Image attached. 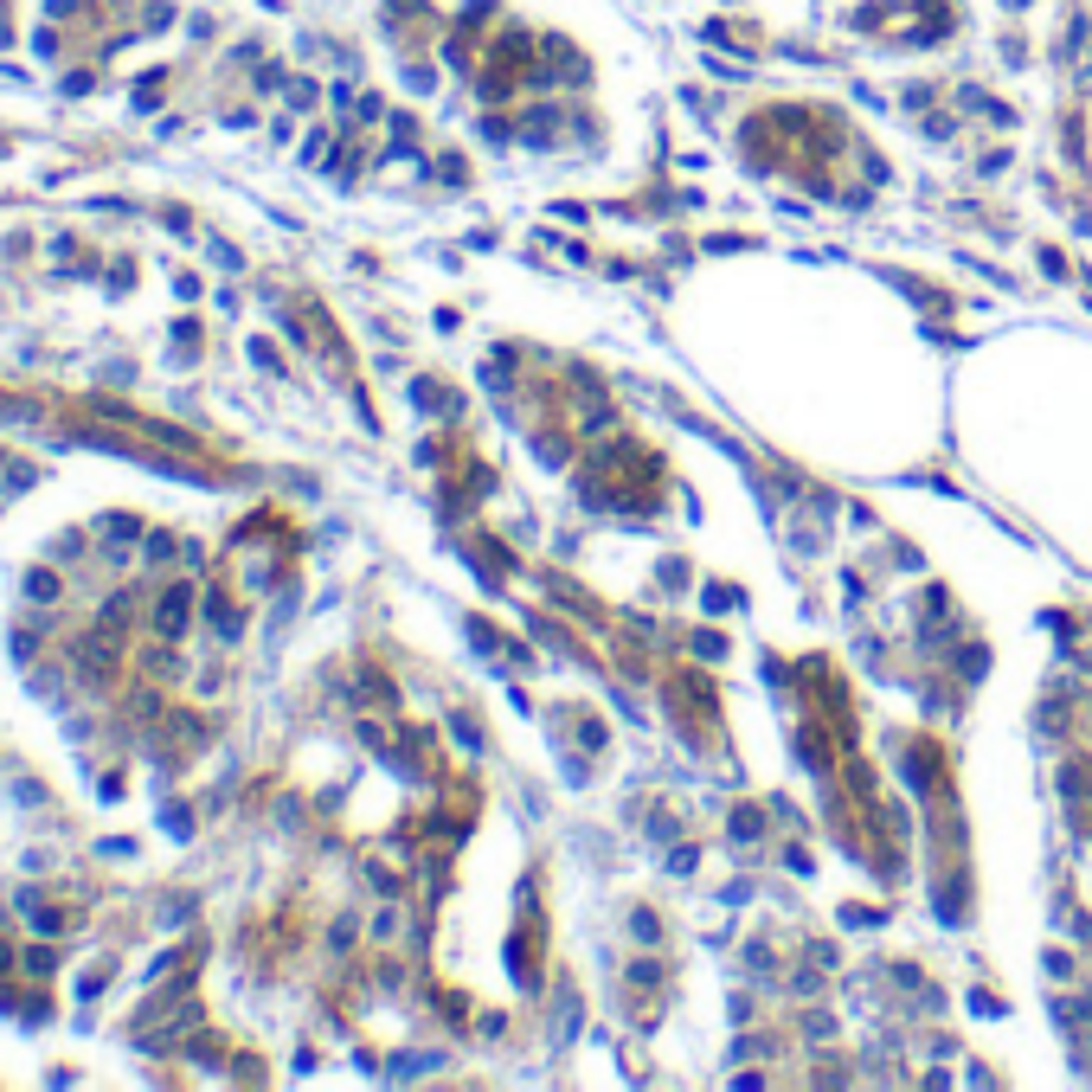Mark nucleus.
<instances>
[{
	"label": "nucleus",
	"instance_id": "obj_1",
	"mask_svg": "<svg viewBox=\"0 0 1092 1092\" xmlns=\"http://www.w3.org/2000/svg\"><path fill=\"white\" fill-rule=\"evenodd\" d=\"M187 624H193V585H167V591L155 597V630H161V642H180V637H187Z\"/></svg>",
	"mask_w": 1092,
	"mask_h": 1092
},
{
	"label": "nucleus",
	"instance_id": "obj_2",
	"mask_svg": "<svg viewBox=\"0 0 1092 1092\" xmlns=\"http://www.w3.org/2000/svg\"><path fill=\"white\" fill-rule=\"evenodd\" d=\"M26 597H32V604H59V572H52V566H32L26 572Z\"/></svg>",
	"mask_w": 1092,
	"mask_h": 1092
},
{
	"label": "nucleus",
	"instance_id": "obj_3",
	"mask_svg": "<svg viewBox=\"0 0 1092 1092\" xmlns=\"http://www.w3.org/2000/svg\"><path fill=\"white\" fill-rule=\"evenodd\" d=\"M103 534H110V540H135V534H142V521H135V514H110Z\"/></svg>",
	"mask_w": 1092,
	"mask_h": 1092
},
{
	"label": "nucleus",
	"instance_id": "obj_4",
	"mask_svg": "<svg viewBox=\"0 0 1092 1092\" xmlns=\"http://www.w3.org/2000/svg\"><path fill=\"white\" fill-rule=\"evenodd\" d=\"M26 970H59V951H52V945H32L26 951Z\"/></svg>",
	"mask_w": 1092,
	"mask_h": 1092
}]
</instances>
